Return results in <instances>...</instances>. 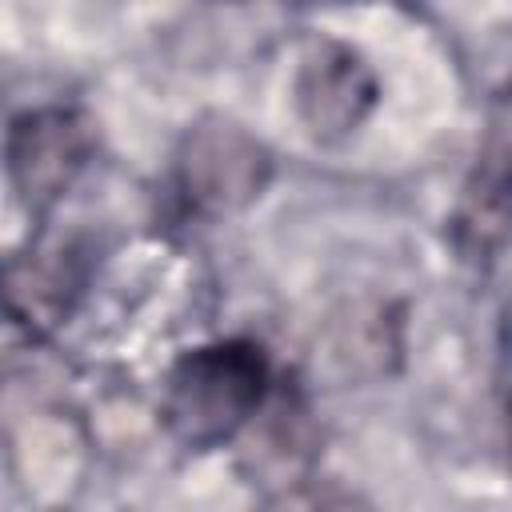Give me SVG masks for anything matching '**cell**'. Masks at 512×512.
<instances>
[{
	"label": "cell",
	"mask_w": 512,
	"mask_h": 512,
	"mask_svg": "<svg viewBox=\"0 0 512 512\" xmlns=\"http://www.w3.org/2000/svg\"><path fill=\"white\" fill-rule=\"evenodd\" d=\"M264 512H324V504L308 488H288V492H276Z\"/></svg>",
	"instance_id": "8"
},
{
	"label": "cell",
	"mask_w": 512,
	"mask_h": 512,
	"mask_svg": "<svg viewBox=\"0 0 512 512\" xmlns=\"http://www.w3.org/2000/svg\"><path fill=\"white\" fill-rule=\"evenodd\" d=\"M292 92H296V112L304 128L316 140L336 144L372 116L380 84H376L372 64L352 44L316 40L296 68Z\"/></svg>",
	"instance_id": "4"
},
{
	"label": "cell",
	"mask_w": 512,
	"mask_h": 512,
	"mask_svg": "<svg viewBox=\"0 0 512 512\" xmlns=\"http://www.w3.org/2000/svg\"><path fill=\"white\" fill-rule=\"evenodd\" d=\"M92 148L96 132L80 108L48 104L12 116L4 140V168L16 200L28 212H48L80 180Z\"/></svg>",
	"instance_id": "3"
},
{
	"label": "cell",
	"mask_w": 512,
	"mask_h": 512,
	"mask_svg": "<svg viewBox=\"0 0 512 512\" xmlns=\"http://www.w3.org/2000/svg\"><path fill=\"white\" fill-rule=\"evenodd\" d=\"M272 396V368L252 340H212L176 356L160 388V416L184 448H216L248 432Z\"/></svg>",
	"instance_id": "1"
},
{
	"label": "cell",
	"mask_w": 512,
	"mask_h": 512,
	"mask_svg": "<svg viewBox=\"0 0 512 512\" xmlns=\"http://www.w3.org/2000/svg\"><path fill=\"white\" fill-rule=\"evenodd\" d=\"M172 176L180 200L208 220L244 212L272 180V152L232 116L208 112L192 120L176 144Z\"/></svg>",
	"instance_id": "2"
},
{
	"label": "cell",
	"mask_w": 512,
	"mask_h": 512,
	"mask_svg": "<svg viewBox=\"0 0 512 512\" xmlns=\"http://www.w3.org/2000/svg\"><path fill=\"white\" fill-rule=\"evenodd\" d=\"M484 148H488V152H504V156H512V84H508V88L496 96V104H492Z\"/></svg>",
	"instance_id": "7"
},
{
	"label": "cell",
	"mask_w": 512,
	"mask_h": 512,
	"mask_svg": "<svg viewBox=\"0 0 512 512\" xmlns=\"http://www.w3.org/2000/svg\"><path fill=\"white\" fill-rule=\"evenodd\" d=\"M448 228L452 244L472 260L496 256L512 244V156L480 148L468 180L460 184Z\"/></svg>",
	"instance_id": "6"
},
{
	"label": "cell",
	"mask_w": 512,
	"mask_h": 512,
	"mask_svg": "<svg viewBox=\"0 0 512 512\" xmlns=\"http://www.w3.org/2000/svg\"><path fill=\"white\" fill-rule=\"evenodd\" d=\"M508 460H512V408H508Z\"/></svg>",
	"instance_id": "9"
},
{
	"label": "cell",
	"mask_w": 512,
	"mask_h": 512,
	"mask_svg": "<svg viewBox=\"0 0 512 512\" xmlns=\"http://www.w3.org/2000/svg\"><path fill=\"white\" fill-rule=\"evenodd\" d=\"M84 252L68 240H32L24 252L8 256L4 264V312L8 324L28 336L44 340L56 332L80 292H84Z\"/></svg>",
	"instance_id": "5"
}]
</instances>
